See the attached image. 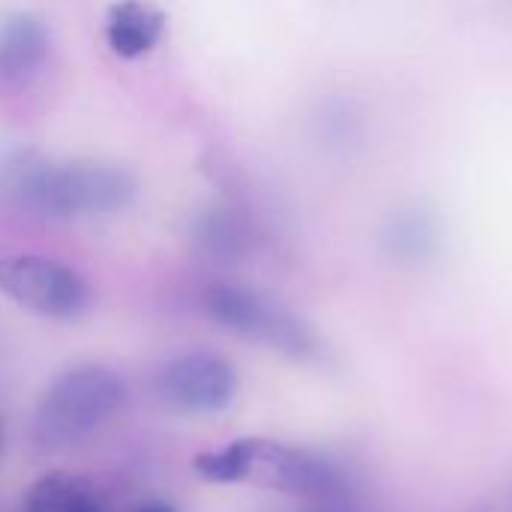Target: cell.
Instances as JSON below:
<instances>
[{"label": "cell", "mask_w": 512, "mask_h": 512, "mask_svg": "<svg viewBox=\"0 0 512 512\" xmlns=\"http://www.w3.org/2000/svg\"><path fill=\"white\" fill-rule=\"evenodd\" d=\"M192 468L210 483H246L303 504L357 501V477L351 468L318 450L270 438H237L222 450L195 456Z\"/></svg>", "instance_id": "cell-1"}, {"label": "cell", "mask_w": 512, "mask_h": 512, "mask_svg": "<svg viewBox=\"0 0 512 512\" xmlns=\"http://www.w3.org/2000/svg\"><path fill=\"white\" fill-rule=\"evenodd\" d=\"M12 195L42 216H99L117 213L135 198L129 171L96 162H24L12 171Z\"/></svg>", "instance_id": "cell-2"}, {"label": "cell", "mask_w": 512, "mask_h": 512, "mask_svg": "<svg viewBox=\"0 0 512 512\" xmlns=\"http://www.w3.org/2000/svg\"><path fill=\"white\" fill-rule=\"evenodd\" d=\"M123 393V381L111 369H69L45 387L33 414V438L48 450L72 447L117 414Z\"/></svg>", "instance_id": "cell-3"}, {"label": "cell", "mask_w": 512, "mask_h": 512, "mask_svg": "<svg viewBox=\"0 0 512 512\" xmlns=\"http://www.w3.org/2000/svg\"><path fill=\"white\" fill-rule=\"evenodd\" d=\"M204 306L210 318L228 333L258 342L288 360L321 363L327 357V345L303 318L246 285H213L204 297Z\"/></svg>", "instance_id": "cell-4"}, {"label": "cell", "mask_w": 512, "mask_h": 512, "mask_svg": "<svg viewBox=\"0 0 512 512\" xmlns=\"http://www.w3.org/2000/svg\"><path fill=\"white\" fill-rule=\"evenodd\" d=\"M0 291L18 306L57 321L78 318L90 303L87 282L72 267L42 255L0 258Z\"/></svg>", "instance_id": "cell-5"}, {"label": "cell", "mask_w": 512, "mask_h": 512, "mask_svg": "<svg viewBox=\"0 0 512 512\" xmlns=\"http://www.w3.org/2000/svg\"><path fill=\"white\" fill-rule=\"evenodd\" d=\"M159 399L183 414H216L231 405L237 393L234 366L210 351H192L162 366L156 378Z\"/></svg>", "instance_id": "cell-6"}, {"label": "cell", "mask_w": 512, "mask_h": 512, "mask_svg": "<svg viewBox=\"0 0 512 512\" xmlns=\"http://www.w3.org/2000/svg\"><path fill=\"white\" fill-rule=\"evenodd\" d=\"M48 57V30L33 15H12L0 24V84L33 81Z\"/></svg>", "instance_id": "cell-7"}, {"label": "cell", "mask_w": 512, "mask_h": 512, "mask_svg": "<svg viewBox=\"0 0 512 512\" xmlns=\"http://www.w3.org/2000/svg\"><path fill=\"white\" fill-rule=\"evenodd\" d=\"M162 30H165V15L144 0H120L108 9L105 18L108 48L123 60H135L153 51Z\"/></svg>", "instance_id": "cell-8"}, {"label": "cell", "mask_w": 512, "mask_h": 512, "mask_svg": "<svg viewBox=\"0 0 512 512\" xmlns=\"http://www.w3.org/2000/svg\"><path fill=\"white\" fill-rule=\"evenodd\" d=\"M21 512H108V504L90 480L75 474H48L27 489Z\"/></svg>", "instance_id": "cell-9"}, {"label": "cell", "mask_w": 512, "mask_h": 512, "mask_svg": "<svg viewBox=\"0 0 512 512\" xmlns=\"http://www.w3.org/2000/svg\"><path fill=\"white\" fill-rule=\"evenodd\" d=\"M384 246L396 261L405 264H423L438 249V231L435 222L423 213H402L390 222L384 234Z\"/></svg>", "instance_id": "cell-10"}, {"label": "cell", "mask_w": 512, "mask_h": 512, "mask_svg": "<svg viewBox=\"0 0 512 512\" xmlns=\"http://www.w3.org/2000/svg\"><path fill=\"white\" fill-rule=\"evenodd\" d=\"M291 512H372L360 507L357 501H327V504H303Z\"/></svg>", "instance_id": "cell-11"}, {"label": "cell", "mask_w": 512, "mask_h": 512, "mask_svg": "<svg viewBox=\"0 0 512 512\" xmlns=\"http://www.w3.org/2000/svg\"><path fill=\"white\" fill-rule=\"evenodd\" d=\"M135 512H177L171 504H162V501H150V504H141Z\"/></svg>", "instance_id": "cell-12"}, {"label": "cell", "mask_w": 512, "mask_h": 512, "mask_svg": "<svg viewBox=\"0 0 512 512\" xmlns=\"http://www.w3.org/2000/svg\"><path fill=\"white\" fill-rule=\"evenodd\" d=\"M471 512H495V510H492V507H474Z\"/></svg>", "instance_id": "cell-13"}]
</instances>
